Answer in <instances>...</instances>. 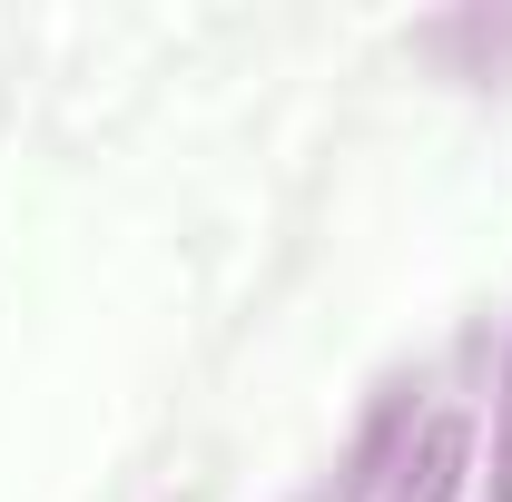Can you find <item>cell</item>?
<instances>
[{"label":"cell","mask_w":512,"mask_h":502,"mask_svg":"<svg viewBox=\"0 0 512 502\" xmlns=\"http://www.w3.org/2000/svg\"><path fill=\"white\" fill-rule=\"evenodd\" d=\"M493 502H512V345H503V424H493Z\"/></svg>","instance_id":"7a4b0ae2"},{"label":"cell","mask_w":512,"mask_h":502,"mask_svg":"<svg viewBox=\"0 0 512 502\" xmlns=\"http://www.w3.org/2000/svg\"><path fill=\"white\" fill-rule=\"evenodd\" d=\"M375 483H384L375 502H463V483H473V414H424Z\"/></svg>","instance_id":"6da1fadb"}]
</instances>
